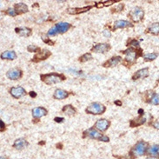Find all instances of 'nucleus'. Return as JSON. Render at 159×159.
Returning <instances> with one entry per match:
<instances>
[{
    "label": "nucleus",
    "instance_id": "obj_1",
    "mask_svg": "<svg viewBox=\"0 0 159 159\" xmlns=\"http://www.w3.org/2000/svg\"><path fill=\"white\" fill-rule=\"evenodd\" d=\"M41 79L48 85L58 84L65 79L64 76L62 74H57V73H51V74H45L41 75Z\"/></svg>",
    "mask_w": 159,
    "mask_h": 159
},
{
    "label": "nucleus",
    "instance_id": "obj_2",
    "mask_svg": "<svg viewBox=\"0 0 159 159\" xmlns=\"http://www.w3.org/2000/svg\"><path fill=\"white\" fill-rule=\"evenodd\" d=\"M71 27V25L69 23H58L56 25H54L52 28L50 29V31H48V35L55 36L57 35V34H62V33H64V32H66L67 31H69Z\"/></svg>",
    "mask_w": 159,
    "mask_h": 159
},
{
    "label": "nucleus",
    "instance_id": "obj_3",
    "mask_svg": "<svg viewBox=\"0 0 159 159\" xmlns=\"http://www.w3.org/2000/svg\"><path fill=\"white\" fill-rule=\"evenodd\" d=\"M105 110V106L103 105L100 103H92L86 108L85 111L88 114H91V115H100L103 114Z\"/></svg>",
    "mask_w": 159,
    "mask_h": 159
},
{
    "label": "nucleus",
    "instance_id": "obj_4",
    "mask_svg": "<svg viewBox=\"0 0 159 159\" xmlns=\"http://www.w3.org/2000/svg\"><path fill=\"white\" fill-rule=\"evenodd\" d=\"M147 149H148V144L144 141H140L134 146V148L131 150V153L134 156H137V157L143 156L146 152Z\"/></svg>",
    "mask_w": 159,
    "mask_h": 159
},
{
    "label": "nucleus",
    "instance_id": "obj_5",
    "mask_svg": "<svg viewBox=\"0 0 159 159\" xmlns=\"http://www.w3.org/2000/svg\"><path fill=\"white\" fill-rule=\"evenodd\" d=\"M129 16L132 19L134 22H140L143 20L144 16V11L141 7H136L129 13Z\"/></svg>",
    "mask_w": 159,
    "mask_h": 159
},
{
    "label": "nucleus",
    "instance_id": "obj_6",
    "mask_svg": "<svg viewBox=\"0 0 159 159\" xmlns=\"http://www.w3.org/2000/svg\"><path fill=\"white\" fill-rule=\"evenodd\" d=\"M123 53L126 55L125 60L127 62L130 63V64H134V63L137 61V57L141 55V53H138V51H137L134 48H129L128 50L124 51Z\"/></svg>",
    "mask_w": 159,
    "mask_h": 159
},
{
    "label": "nucleus",
    "instance_id": "obj_7",
    "mask_svg": "<svg viewBox=\"0 0 159 159\" xmlns=\"http://www.w3.org/2000/svg\"><path fill=\"white\" fill-rule=\"evenodd\" d=\"M110 125H111V123H110L109 120L102 118V119L97 120V123L95 124V128L98 131L104 132V131H106L108 130V128L110 127Z\"/></svg>",
    "mask_w": 159,
    "mask_h": 159
},
{
    "label": "nucleus",
    "instance_id": "obj_8",
    "mask_svg": "<svg viewBox=\"0 0 159 159\" xmlns=\"http://www.w3.org/2000/svg\"><path fill=\"white\" fill-rule=\"evenodd\" d=\"M84 135L86 137L92 138V139H97V140H100V138L103 136V134H101L100 131H98L95 128H90L87 130H85L84 132Z\"/></svg>",
    "mask_w": 159,
    "mask_h": 159
},
{
    "label": "nucleus",
    "instance_id": "obj_9",
    "mask_svg": "<svg viewBox=\"0 0 159 159\" xmlns=\"http://www.w3.org/2000/svg\"><path fill=\"white\" fill-rule=\"evenodd\" d=\"M51 55V53L48 50H43L42 51H38V53H37L34 58L32 59L33 62H39L42 60H44L46 58H48Z\"/></svg>",
    "mask_w": 159,
    "mask_h": 159
},
{
    "label": "nucleus",
    "instance_id": "obj_10",
    "mask_svg": "<svg viewBox=\"0 0 159 159\" xmlns=\"http://www.w3.org/2000/svg\"><path fill=\"white\" fill-rule=\"evenodd\" d=\"M10 92L15 98H20L25 95V90L21 86H18V87H12L10 90Z\"/></svg>",
    "mask_w": 159,
    "mask_h": 159
},
{
    "label": "nucleus",
    "instance_id": "obj_11",
    "mask_svg": "<svg viewBox=\"0 0 159 159\" xmlns=\"http://www.w3.org/2000/svg\"><path fill=\"white\" fill-rule=\"evenodd\" d=\"M23 72L19 69H11L7 72V77L11 80H18L22 77Z\"/></svg>",
    "mask_w": 159,
    "mask_h": 159
},
{
    "label": "nucleus",
    "instance_id": "obj_12",
    "mask_svg": "<svg viewBox=\"0 0 159 159\" xmlns=\"http://www.w3.org/2000/svg\"><path fill=\"white\" fill-rule=\"evenodd\" d=\"M111 49L110 44H97L92 48V51L96 53H106Z\"/></svg>",
    "mask_w": 159,
    "mask_h": 159
},
{
    "label": "nucleus",
    "instance_id": "obj_13",
    "mask_svg": "<svg viewBox=\"0 0 159 159\" xmlns=\"http://www.w3.org/2000/svg\"><path fill=\"white\" fill-rule=\"evenodd\" d=\"M148 76H149V69L148 68H144V69H141V70H138L134 74V76L132 77V79H142V78H145Z\"/></svg>",
    "mask_w": 159,
    "mask_h": 159
},
{
    "label": "nucleus",
    "instance_id": "obj_14",
    "mask_svg": "<svg viewBox=\"0 0 159 159\" xmlns=\"http://www.w3.org/2000/svg\"><path fill=\"white\" fill-rule=\"evenodd\" d=\"M91 8H92L91 5H89V6H86V7H83V8H69V9L67 10V12L69 14H71V15H76V14L86 12V11H90Z\"/></svg>",
    "mask_w": 159,
    "mask_h": 159
},
{
    "label": "nucleus",
    "instance_id": "obj_15",
    "mask_svg": "<svg viewBox=\"0 0 159 159\" xmlns=\"http://www.w3.org/2000/svg\"><path fill=\"white\" fill-rule=\"evenodd\" d=\"M69 97V92H67L66 91H64L61 89H58L55 91V92L53 94V97L57 100H63Z\"/></svg>",
    "mask_w": 159,
    "mask_h": 159
},
{
    "label": "nucleus",
    "instance_id": "obj_16",
    "mask_svg": "<svg viewBox=\"0 0 159 159\" xmlns=\"http://www.w3.org/2000/svg\"><path fill=\"white\" fill-rule=\"evenodd\" d=\"M47 114V110L43 107H37L32 110V116L34 118H40Z\"/></svg>",
    "mask_w": 159,
    "mask_h": 159
},
{
    "label": "nucleus",
    "instance_id": "obj_17",
    "mask_svg": "<svg viewBox=\"0 0 159 159\" xmlns=\"http://www.w3.org/2000/svg\"><path fill=\"white\" fill-rule=\"evenodd\" d=\"M16 33H18L20 37H24V38H28L31 35V30L28 27H18L15 29Z\"/></svg>",
    "mask_w": 159,
    "mask_h": 159
},
{
    "label": "nucleus",
    "instance_id": "obj_18",
    "mask_svg": "<svg viewBox=\"0 0 159 159\" xmlns=\"http://www.w3.org/2000/svg\"><path fill=\"white\" fill-rule=\"evenodd\" d=\"M122 61V58L119 56H116V57H112L111 59H109L108 61H106L104 64V67H113L117 65L120 62Z\"/></svg>",
    "mask_w": 159,
    "mask_h": 159
},
{
    "label": "nucleus",
    "instance_id": "obj_19",
    "mask_svg": "<svg viewBox=\"0 0 159 159\" xmlns=\"http://www.w3.org/2000/svg\"><path fill=\"white\" fill-rule=\"evenodd\" d=\"M14 11L16 12V15L26 13L28 11V6L24 3H18L14 5Z\"/></svg>",
    "mask_w": 159,
    "mask_h": 159
},
{
    "label": "nucleus",
    "instance_id": "obj_20",
    "mask_svg": "<svg viewBox=\"0 0 159 159\" xmlns=\"http://www.w3.org/2000/svg\"><path fill=\"white\" fill-rule=\"evenodd\" d=\"M133 24H130L129 21L126 20H117L114 23V30H117V29H123V28H126V27H132Z\"/></svg>",
    "mask_w": 159,
    "mask_h": 159
},
{
    "label": "nucleus",
    "instance_id": "obj_21",
    "mask_svg": "<svg viewBox=\"0 0 159 159\" xmlns=\"http://www.w3.org/2000/svg\"><path fill=\"white\" fill-rule=\"evenodd\" d=\"M27 146H28V142L25 139H24V138H18V139H17L13 144V147L15 149H17V150H23V149H24Z\"/></svg>",
    "mask_w": 159,
    "mask_h": 159
},
{
    "label": "nucleus",
    "instance_id": "obj_22",
    "mask_svg": "<svg viewBox=\"0 0 159 159\" xmlns=\"http://www.w3.org/2000/svg\"><path fill=\"white\" fill-rule=\"evenodd\" d=\"M1 58L2 59H7V60H14L17 58V54L13 51H6L5 52L1 54Z\"/></svg>",
    "mask_w": 159,
    "mask_h": 159
},
{
    "label": "nucleus",
    "instance_id": "obj_23",
    "mask_svg": "<svg viewBox=\"0 0 159 159\" xmlns=\"http://www.w3.org/2000/svg\"><path fill=\"white\" fill-rule=\"evenodd\" d=\"M146 118L145 117H139L136 119L131 120L130 121V127H136V126H139V125H142L145 123Z\"/></svg>",
    "mask_w": 159,
    "mask_h": 159
},
{
    "label": "nucleus",
    "instance_id": "obj_24",
    "mask_svg": "<svg viewBox=\"0 0 159 159\" xmlns=\"http://www.w3.org/2000/svg\"><path fill=\"white\" fill-rule=\"evenodd\" d=\"M158 144H154V145L150 146V148L147 149L148 155L152 156V157H157V156H158Z\"/></svg>",
    "mask_w": 159,
    "mask_h": 159
},
{
    "label": "nucleus",
    "instance_id": "obj_25",
    "mask_svg": "<svg viewBox=\"0 0 159 159\" xmlns=\"http://www.w3.org/2000/svg\"><path fill=\"white\" fill-rule=\"evenodd\" d=\"M62 111L63 112H64V113L68 116H73L76 114V109L75 108H73V106L71 105V104L64 106Z\"/></svg>",
    "mask_w": 159,
    "mask_h": 159
},
{
    "label": "nucleus",
    "instance_id": "obj_26",
    "mask_svg": "<svg viewBox=\"0 0 159 159\" xmlns=\"http://www.w3.org/2000/svg\"><path fill=\"white\" fill-rule=\"evenodd\" d=\"M159 24L158 23H153L149 28H148V31L150 32L153 35H158L159 32Z\"/></svg>",
    "mask_w": 159,
    "mask_h": 159
},
{
    "label": "nucleus",
    "instance_id": "obj_27",
    "mask_svg": "<svg viewBox=\"0 0 159 159\" xmlns=\"http://www.w3.org/2000/svg\"><path fill=\"white\" fill-rule=\"evenodd\" d=\"M157 57H158L157 53H148V54H146V55L144 56V59L146 62H150V61L155 60Z\"/></svg>",
    "mask_w": 159,
    "mask_h": 159
},
{
    "label": "nucleus",
    "instance_id": "obj_28",
    "mask_svg": "<svg viewBox=\"0 0 159 159\" xmlns=\"http://www.w3.org/2000/svg\"><path fill=\"white\" fill-rule=\"evenodd\" d=\"M159 97H158V94L157 93H153L152 95H151V97L150 98V103L151 104H154V105H158L159 104Z\"/></svg>",
    "mask_w": 159,
    "mask_h": 159
},
{
    "label": "nucleus",
    "instance_id": "obj_29",
    "mask_svg": "<svg viewBox=\"0 0 159 159\" xmlns=\"http://www.w3.org/2000/svg\"><path fill=\"white\" fill-rule=\"evenodd\" d=\"M92 58V56H91V53H86V54H84L83 55L82 57H80L79 58V61L82 63L84 62H87L89 60H91Z\"/></svg>",
    "mask_w": 159,
    "mask_h": 159
},
{
    "label": "nucleus",
    "instance_id": "obj_30",
    "mask_svg": "<svg viewBox=\"0 0 159 159\" xmlns=\"http://www.w3.org/2000/svg\"><path fill=\"white\" fill-rule=\"evenodd\" d=\"M27 50H28V51H30V52H38L40 49L39 47L36 46L34 44H31V45H29V46L27 47Z\"/></svg>",
    "mask_w": 159,
    "mask_h": 159
},
{
    "label": "nucleus",
    "instance_id": "obj_31",
    "mask_svg": "<svg viewBox=\"0 0 159 159\" xmlns=\"http://www.w3.org/2000/svg\"><path fill=\"white\" fill-rule=\"evenodd\" d=\"M129 44H130V45H132V46H138V45H139V42L136 39H132L129 42Z\"/></svg>",
    "mask_w": 159,
    "mask_h": 159
},
{
    "label": "nucleus",
    "instance_id": "obj_32",
    "mask_svg": "<svg viewBox=\"0 0 159 159\" xmlns=\"http://www.w3.org/2000/svg\"><path fill=\"white\" fill-rule=\"evenodd\" d=\"M7 13L9 14L10 16H11V17L16 16V12H15V11H14V9H12V8H10V9H8V11H7Z\"/></svg>",
    "mask_w": 159,
    "mask_h": 159
},
{
    "label": "nucleus",
    "instance_id": "obj_33",
    "mask_svg": "<svg viewBox=\"0 0 159 159\" xmlns=\"http://www.w3.org/2000/svg\"><path fill=\"white\" fill-rule=\"evenodd\" d=\"M103 34H104V36L106 37V38H110L111 36V31H109V30H104V31H103Z\"/></svg>",
    "mask_w": 159,
    "mask_h": 159
},
{
    "label": "nucleus",
    "instance_id": "obj_34",
    "mask_svg": "<svg viewBox=\"0 0 159 159\" xmlns=\"http://www.w3.org/2000/svg\"><path fill=\"white\" fill-rule=\"evenodd\" d=\"M99 141H101V142H109L110 141V138H109V137H107V136H105V135H103V136H102V137L101 138H100V140H99Z\"/></svg>",
    "mask_w": 159,
    "mask_h": 159
},
{
    "label": "nucleus",
    "instance_id": "obj_35",
    "mask_svg": "<svg viewBox=\"0 0 159 159\" xmlns=\"http://www.w3.org/2000/svg\"><path fill=\"white\" fill-rule=\"evenodd\" d=\"M64 120V117H55L54 118V121H56L57 123H62Z\"/></svg>",
    "mask_w": 159,
    "mask_h": 159
},
{
    "label": "nucleus",
    "instance_id": "obj_36",
    "mask_svg": "<svg viewBox=\"0 0 159 159\" xmlns=\"http://www.w3.org/2000/svg\"><path fill=\"white\" fill-rule=\"evenodd\" d=\"M5 123H4L2 120L0 119V130H5Z\"/></svg>",
    "mask_w": 159,
    "mask_h": 159
},
{
    "label": "nucleus",
    "instance_id": "obj_37",
    "mask_svg": "<svg viewBox=\"0 0 159 159\" xmlns=\"http://www.w3.org/2000/svg\"><path fill=\"white\" fill-rule=\"evenodd\" d=\"M119 159H133V157H131L130 154L128 155L127 157H119Z\"/></svg>",
    "mask_w": 159,
    "mask_h": 159
},
{
    "label": "nucleus",
    "instance_id": "obj_38",
    "mask_svg": "<svg viewBox=\"0 0 159 159\" xmlns=\"http://www.w3.org/2000/svg\"><path fill=\"white\" fill-rule=\"evenodd\" d=\"M30 96H31V97H37V93H36L35 91H31V92H30Z\"/></svg>",
    "mask_w": 159,
    "mask_h": 159
},
{
    "label": "nucleus",
    "instance_id": "obj_39",
    "mask_svg": "<svg viewBox=\"0 0 159 159\" xmlns=\"http://www.w3.org/2000/svg\"><path fill=\"white\" fill-rule=\"evenodd\" d=\"M153 126H154V128L158 129V122L157 121H155L154 124H153Z\"/></svg>",
    "mask_w": 159,
    "mask_h": 159
},
{
    "label": "nucleus",
    "instance_id": "obj_40",
    "mask_svg": "<svg viewBox=\"0 0 159 159\" xmlns=\"http://www.w3.org/2000/svg\"><path fill=\"white\" fill-rule=\"evenodd\" d=\"M144 110H142V109H140V110L138 111V113L140 114V117H142V116L144 115Z\"/></svg>",
    "mask_w": 159,
    "mask_h": 159
},
{
    "label": "nucleus",
    "instance_id": "obj_41",
    "mask_svg": "<svg viewBox=\"0 0 159 159\" xmlns=\"http://www.w3.org/2000/svg\"><path fill=\"white\" fill-rule=\"evenodd\" d=\"M115 104H117V105H122V103L120 101H116Z\"/></svg>",
    "mask_w": 159,
    "mask_h": 159
},
{
    "label": "nucleus",
    "instance_id": "obj_42",
    "mask_svg": "<svg viewBox=\"0 0 159 159\" xmlns=\"http://www.w3.org/2000/svg\"><path fill=\"white\" fill-rule=\"evenodd\" d=\"M146 159H157V158H155V157H148V158H146Z\"/></svg>",
    "mask_w": 159,
    "mask_h": 159
},
{
    "label": "nucleus",
    "instance_id": "obj_43",
    "mask_svg": "<svg viewBox=\"0 0 159 159\" xmlns=\"http://www.w3.org/2000/svg\"><path fill=\"white\" fill-rule=\"evenodd\" d=\"M0 159H6V158H5V157H0Z\"/></svg>",
    "mask_w": 159,
    "mask_h": 159
}]
</instances>
